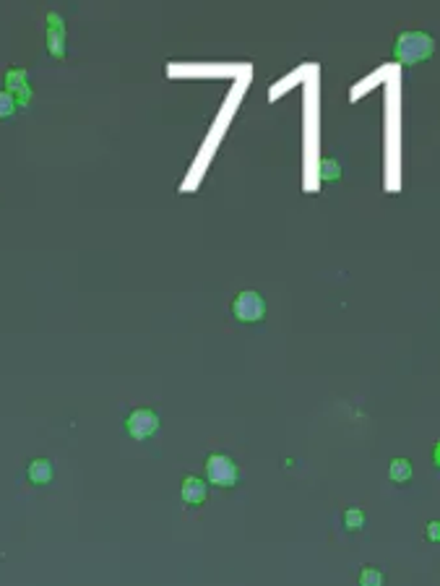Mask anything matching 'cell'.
<instances>
[{
  "label": "cell",
  "instance_id": "6da1fadb",
  "mask_svg": "<svg viewBox=\"0 0 440 586\" xmlns=\"http://www.w3.org/2000/svg\"><path fill=\"white\" fill-rule=\"evenodd\" d=\"M435 50L433 37H427L422 31H404L402 37L396 39L394 47V58L402 66H414V63L427 61Z\"/></svg>",
  "mask_w": 440,
  "mask_h": 586
},
{
  "label": "cell",
  "instance_id": "7a4b0ae2",
  "mask_svg": "<svg viewBox=\"0 0 440 586\" xmlns=\"http://www.w3.org/2000/svg\"><path fill=\"white\" fill-rule=\"evenodd\" d=\"M206 477L211 485H219V488H232L237 482V466L229 456H221V454H214L206 461Z\"/></svg>",
  "mask_w": 440,
  "mask_h": 586
},
{
  "label": "cell",
  "instance_id": "3957f363",
  "mask_svg": "<svg viewBox=\"0 0 440 586\" xmlns=\"http://www.w3.org/2000/svg\"><path fill=\"white\" fill-rule=\"evenodd\" d=\"M232 313H235L237 320L243 323H253V320H261L266 315V303L258 292H240L232 303Z\"/></svg>",
  "mask_w": 440,
  "mask_h": 586
},
{
  "label": "cell",
  "instance_id": "277c9868",
  "mask_svg": "<svg viewBox=\"0 0 440 586\" xmlns=\"http://www.w3.org/2000/svg\"><path fill=\"white\" fill-rule=\"evenodd\" d=\"M157 430H159V417L152 409H136L128 417V433L136 441H144V438L154 435Z\"/></svg>",
  "mask_w": 440,
  "mask_h": 586
},
{
  "label": "cell",
  "instance_id": "5b68a950",
  "mask_svg": "<svg viewBox=\"0 0 440 586\" xmlns=\"http://www.w3.org/2000/svg\"><path fill=\"white\" fill-rule=\"evenodd\" d=\"M47 50L53 58L66 55V23L58 14H47Z\"/></svg>",
  "mask_w": 440,
  "mask_h": 586
},
{
  "label": "cell",
  "instance_id": "8992f818",
  "mask_svg": "<svg viewBox=\"0 0 440 586\" xmlns=\"http://www.w3.org/2000/svg\"><path fill=\"white\" fill-rule=\"evenodd\" d=\"M6 86L11 89V97H14V102L16 105H21V107H26L29 105V99H31V89H29V84H26V70H21V68H16V70H11L6 76Z\"/></svg>",
  "mask_w": 440,
  "mask_h": 586
},
{
  "label": "cell",
  "instance_id": "52a82bcc",
  "mask_svg": "<svg viewBox=\"0 0 440 586\" xmlns=\"http://www.w3.org/2000/svg\"><path fill=\"white\" fill-rule=\"evenodd\" d=\"M182 501L190 506H201L206 501V485L198 477H185L182 482Z\"/></svg>",
  "mask_w": 440,
  "mask_h": 586
},
{
  "label": "cell",
  "instance_id": "ba28073f",
  "mask_svg": "<svg viewBox=\"0 0 440 586\" xmlns=\"http://www.w3.org/2000/svg\"><path fill=\"white\" fill-rule=\"evenodd\" d=\"M29 480L37 482V485H47V482L53 480V464H50L47 459H37V461H31Z\"/></svg>",
  "mask_w": 440,
  "mask_h": 586
},
{
  "label": "cell",
  "instance_id": "9c48e42d",
  "mask_svg": "<svg viewBox=\"0 0 440 586\" xmlns=\"http://www.w3.org/2000/svg\"><path fill=\"white\" fill-rule=\"evenodd\" d=\"M388 474H391V480L394 482H409L412 480V464L407 461V459H394Z\"/></svg>",
  "mask_w": 440,
  "mask_h": 586
},
{
  "label": "cell",
  "instance_id": "30bf717a",
  "mask_svg": "<svg viewBox=\"0 0 440 586\" xmlns=\"http://www.w3.org/2000/svg\"><path fill=\"white\" fill-rule=\"evenodd\" d=\"M344 524H347V529H350V532L362 529V526H365V513L360 508H350L347 513H344Z\"/></svg>",
  "mask_w": 440,
  "mask_h": 586
},
{
  "label": "cell",
  "instance_id": "8fae6325",
  "mask_svg": "<svg viewBox=\"0 0 440 586\" xmlns=\"http://www.w3.org/2000/svg\"><path fill=\"white\" fill-rule=\"evenodd\" d=\"M339 175H342V167H339L334 159L320 162V177H323V180H339Z\"/></svg>",
  "mask_w": 440,
  "mask_h": 586
},
{
  "label": "cell",
  "instance_id": "7c38bea8",
  "mask_svg": "<svg viewBox=\"0 0 440 586\" xmlns=\"http://www.w3.org/2000/svg\"><path fill=\"white\" fill-rule=\"evenodd\" d=\"M360 586H383V573L375 568H365L360 576Z\"/></svg>",
  "mask_w": 440,
  "mask_h": 586
},
{
  "label": "cell",
  "instance_id": "4fadbf2b",
  "mask_svg": "<svg viewBox=\"0 0 440 586\" xmlns=\"http://www.w3.org/2000/svg\"><path fill=\"white\" fill-rule=\"evenodd\" d=\"M16 113V102L8 92H0V117H8V115Z\"/></svg>",
  "mask_w": 440,
  "mask_h": 586
},
{
  "label": "cell",
  "instance_id": "5bb4252c",
  "mask_svg": "<svg viewBox=\"0 0 440 586\" xmlns=\"http://www.w3.org/2000/svg\"><path fill=\"white\" fill-rule=\"evenodd\" d=\"M430 540H438V521H430Z\"/></svg>",
  "mask_w": 440,
  "mask_h": 586
}]
</instances>
